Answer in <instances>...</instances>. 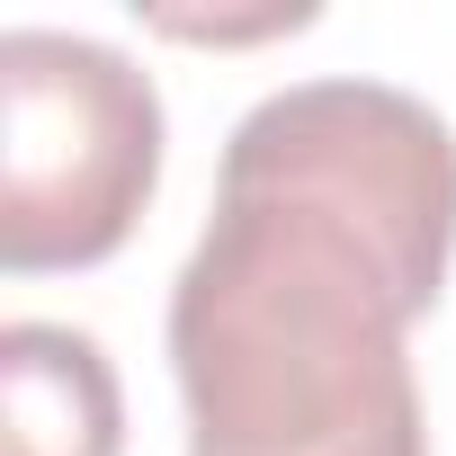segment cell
<instances>
[{
    "mask_svg": "<svg viewBox=\"0 0 456 456\" xmlns=\"http://www.w3.org/2000/svg\"><path fill=\"white\" fill-rule=\"evenodd\" d=\"M0 456H126V394L90 331H0Z\"/></svg>",
    "mask_w": 456,
    "mask_h": 456,
    "instance_id": "3957f363",
    "label": "cell"
},
{
    "mask_svg": "<svg viewBox=\"0 0 456 456\" xmlns=\"http://www.w3.org/2000/svg\"><path fill=\"white\" fill-rule=\"evenodd\" d=\"M456 260V134L394 81H296L170 278L188 456H429L411 322Z\"/></svg>",
    "mask_w": 456,
    "mask_h": 456,
    "instance_id": "6da1fadb",
    "label": "cell"
},
{
    "mask_svg": "<svg viewBox=\"0 0 456 456\" xmlns=\"http://www.w3.org/2000/svg\"><path fill=\"white\" fill-rule=\"evenodd\" d=\"M161 188V90L99 37H0V269H99Z\"/></svg>",
    "mask_w": 456,
    "mask_h": 456,
    "instance_id": "7a4b0ae2",
    "label": "cell"
}]
</instances>
